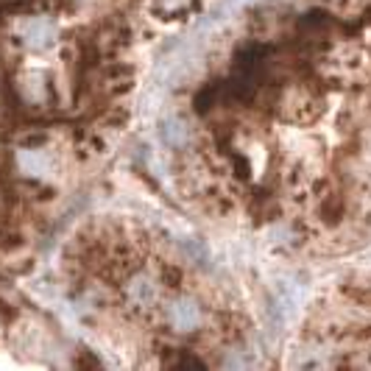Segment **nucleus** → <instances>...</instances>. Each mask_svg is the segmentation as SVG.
Masks as SVG:
<instances>
[{"instance_id": "f257e3e1", "label": "nucleus", "mask_w": 371, "mask_h": 371, "mask_svg": "<svg viewBox=\"0 0 371 371\" xmlns=\"http://www.w3.org/2000/svg\"><path fill=\"white\" fill-rule=\"evenodd\" d=\"M168 315H170L173 330H179V333H190V330H196V327L202 324V310H199V304L187 302V299L173 304L168 310Z\"/></svg>"}]
</instances>
